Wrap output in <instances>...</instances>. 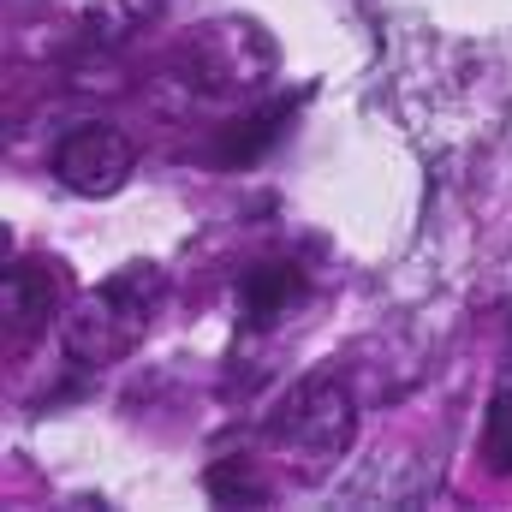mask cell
I'll use <instances>...</instances> for the list:
<instances>
[{"mask_svg": "<svg viewBox=\"0 0 512 512\" xmlns=\"http://www.w3.org/2000/svg\"><path fill=\"white\" fill-rule=\"evenodd\" d=\"M161 292H167V280H161L155 262H126L120 274H108L96 292H84V298L60 316V346H66V358H72V364H90V370L126 358L131 346L143 340V328H149Z\"/></svg>", "mask_w": 512, "mask_h": 512, "instance_id": "6da1fadb", "label": "cell"}, {"mask_svg": "<svg viewBox=\"0 0 512 512\" xmlns=\"http://www.w3.org/2000/svg\"><path fill=\"white\" fill-rule=\"evenodd\" d=\"M274 66H280V48L256 18H209L173 54V72L185 78V90H197L209 102H233V96L268 90Z\"/></svg>", "mask_w": 512, "mask_h": 512, "instance_id": "7a4b0ae2", "label": "cell"}, {"mask_svg": "<svg viewBox=\"0 0 512 512\" xmlns=\"http://www.w3.org/2000/svg\"><path fill=\"white\" fill-rule=\"evenodd\" d=\"M268 435L280 447H292V453L340 459L358 441V399H352V387L340 382L334 370H316V376H304V382L274 405Z\"/></svg>", "mask_w": 512, "mask_h": 512, "instance_id": "3957f363", "label": "cell"}, {"mask_svg": "<svg viewBox=\"0 0 512 512\" xmlns=\"http://www.w3.org/2000/svg\"><path fill=\"white\" fill-rule=\"evenodd\" d=\"M131 167H137V143L120 126H102V120L66 131L54 149V179L78 197H114L131 179Z\"/></svg>", "mask_w": 512, "mask_h": 512, "instance_id": "277c9868", "label": "cell"}, {"mask_svg": "<svg viewBox=\"0 0 512 512\" xmlns=\"http://www.w3.org/2000/svg\"><path fill=\"white\" fill-rule=\"evenodd\" d=\"M60 292H66V268L48 262V256H24V262L6 268V292H0V298H6V346H12V352L36 346V340L54 328Z\"/></svg>", "mask_w": 512, "mask_h": 512, "instance_id": "5b68a950", "label": "cell"}, {"mask_svg": "<svg viewBox=\"0 0 512 512\" xmlns=\"http://www.w3.org/2000/svg\"><path fill=\"white\" fill-rule=\"evenodd\" d=\"M292 114H298L292 96H268V102L245 108L233 126H221V137H215V161H221V167H251V161H262V155L286 137Z\"/></svg>", "mask_w": 512, "mask_h": 512, "instance_id": "8992f818", "label": "cell"}, {"mask_svg": "<svg viewBox=\"0 0 512 512\" xmlns=\"http://www.w3.org/2000/svg\"><path fill=\"white\" fill-rule=\"evenodd\" d=\"M298 298H304V268L298 262H256L239 280V310H245L251 328H274Z\"/></svg>", "mask_w": 512, "mask_h": 512, "instance_id": "52a82bcc", "label": "cell"}, {"mask_svg": "<svg viewBox=\"0 0 512 512\" xmlns=\"http://www.w3.org/2000/svg\"><path fill=\"white\" fill-rule=\"evenodd\" d=\"M155 12H161V0H84V30L102 48H114V42H131Z\"/></svg>", "mask_w": 512, "mask_h": 512, "instance_id": "ba28073f", "label": "cell"}, {"mask_svg": "<svg viewBox=\"0 0 512 512\" xmlns=\"http://www.w3.org/2000/svg\"><path fill=\"white\" fill-rule=\"evenodd\" d=\"M203 489H209L221 507H262V501H268V483L256 477L251 459H215V465L203 471Z\"/></svg>", "mask_w": 512, "mask_h": 512, "instance_id": "9c48e42d", "label": "cell"}, {"mask_svg": "<svg viewBox=\"0 0 512 512\" xmlns=\"http://www.w3.org/2000/svg\"><path fill=\"white\" fill-rule=\"evenodd\" d=\"M483 459L495 477H512V382L495 387L489 417H483Z\"/></svg>", "mask_w": 512, "mask_h": 512, "instance_id": "30bf717a", "label": "cell"}]
</instances>
